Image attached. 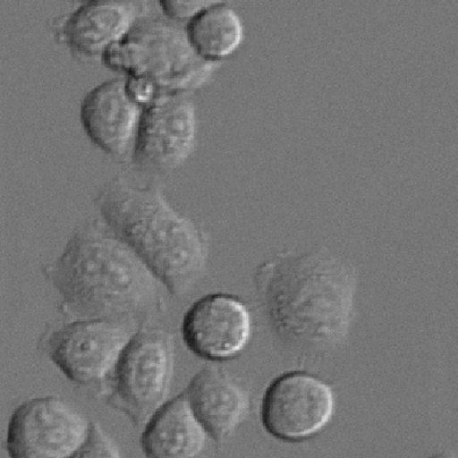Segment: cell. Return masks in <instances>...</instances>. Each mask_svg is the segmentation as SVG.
<instances>
[{
    "mask_svg": "<svg viewBox=\"0 0 458 458\" xmlns=\"http://www.w3.org/2000/svg\"><path fill=\"white\" fill-rule=\"evenodd\" d=\"M104 56L112 67L128 72L129 79L148 86L156 99L199 86L214 64L195 54L186 32L161 21L131 30Z\"/></svg>",
    "mask_w": 458,
    "mask_h": 458,
    "instance_id": "obj_4",
    "label": "cell"
},
{
    "mask_svg": "<svg viewBox=\"0 0 458 458\" xmlns=\"http://www.w3.org/2000/svg\"><path fill=\"white\" fill-rule=\"evenodd\" d=\"M185 394L195 416L216 442L230 439L250 418V392L224 369L203 368L193 377Z\"/></svg>",
    "mask_w": 458,
    "mask_h": 458,
    "instance_id": "obj_11",
    "label": "cell"
},
{
    "mask_svg": "<svg viewBox=\"0 0 458 458\" xmlns=\"http://www.w3.org/2000/svg\"><path fill=\"white\" fill-rule=\"evenodd\" d=\"M174 355V339L168 332L147 328L135 333L111 377L108 403L133 425H147L168 398Z\"/></svg>",
    "mask_w": 458,
    "mask_h": 458,
    "instance_id": "obj_5",
    "label": "cell"
},
{
    "mask_svg": "<svg viewBox=\"0 0 458 458\" xmlns=\"http://www.w3.org/2000/svg\"><path fill=\"white\" fill-rule=\"evenodd\" d=\"M133 4L89 2L79 7L65 20L62 33L76 52L94 56L126 38L136 18Z\"/></svg>",
    "mask_w": 458,
    "mask_h": 458,
    "instance_id": "obj_14",
    "label": "cell"
},
{
    "mask_svg": "<svg viewBox=\"0 0 458 458\" xmlns=\"http://www.w3.org/2000/svg\"><path fill=\"white\" fill-rule=\"evenodd\" d=\"M98 205L107 227L172 294L183 296L198 284L208 263V239L161 192L118 180L101 193Z\"/></svg>",
    "mask_w": 458,
    "mask_h": 458,
    "instance_id": "obj_3",
    "label": "cell"
},
{
    "mask_svg": "<svg viewBox=\"0 0 458 458\" xmlns=\"http://www.w3.org/2000/svg\"><path fill=\"white\" fill-rule=\"evenodd\" d=\"M428 458H458L456 455L454 454H447V453H441V454H435L431 457H428Z\"/></svg>",
    "mask_w": 458,
    "mask_h": 458,
    "instance_id": "obj_18",
    "label": "cell"
},
{
    "mask_svg": "<svg viewBox=\"0 0 458 458\" xmlns=\"http://www.w3.org/2000/svg\"><path fill=\"white\" fill-rule=\"evenodd\" d=\"M69 458H123L120 450L98 424H92L84 445Z\"/></svg>",
    "mask_w": 458,
    "mask_h": 458,
    "instance_id": "obj_16",
    "label": "cell"
},
{
    "mask_svg": "<svg viewBox=\"0 0 458 458\" xmlns=\"http://www.w3.org/2000/svg\"><path fill=\"white\" fill-rule=\"evenodd\" d=\"M195 134L191 101L181 94L158 98L142 112L135 137V162L152 172L177 169L191 156Z\"/></svg>",
    "mask_w": 458,
    "mask_h": 458,
    "instance_id": "obj_9",
    "label": "cell"
},
{
    "mask_svg": "<svg viewBox=\"0 0 458 458\" xmlns=\"http://www.w3.org/2000/svg\"><path fill=\"white\" fill-rule=\"evenodd\" d=\"M209 2H161L164 13L172 20L191 21L196 13L205 9Z\"/></svg>",
    "mask_w": 458,
    "mask_h": 458,
    "instance_id": "obj_17",
    "label": "cell"
},
{
    "mask_svg": "<svg viewBox=\"0 0 458 458\" xmlns=\"http://www.w3.org/2000/svg\"><path fill=\"white\" fill-rule=\"evenodd\" d=\"M92 424L61 398H35L18 407L7 428L11 458H69L89 438Z\"/></svg>",
    "mask_w": 458,
    "mask_h": 458,
    "instance_id": "obj_7",
    "label": "cell"
},
{
    "mask_svg": "<svg viewBox=\"0 0 458 458\" xmlns=\"http://www.w3.org/2000/svg\"><path fill=\"white\" fill-rule=\"evenodd\" d=\"M185 344L199 358L226 361L242 354L252 334L249 309L238 298L210 294L188 310L182 325Z\"/></svg>",
    "mask_w": 458,
    "mask_h": 458,
    "instance_id": "obj_10",
    "label": "cell"
},
{
    "mask_svg": "<svg viewBox=\"0 0 458 458\" xmlns=\"http://www.w3.org/2000/svg\"><path fill=\"white\" fill-rule=\"evenodd\" d=\"M336 411L334 391L303 370L281 375L267 387L260 420L274 438L288 443L314 439L331 424Z\"/></svg>",
    "mask_w": 458,
    "mask_h": 458,
    "instance_id": "obj_6",
    "label": "cell"
},
{
    "mask_svg": "<svg viewBox=\"0 0 458 458\" xmlns=\"http://www.w3.org/2000/svg\"><path fill=\"white\" fill-rule=\"evenodd\" d=\"M209 439L183 392L151 417L140 443L147 458H198Z\"/></svg>",
    "mask_w": 458,
    "mask_h": 458,
    "instance_id": "obj_13",
    "label": "cell"
},
{
    "mask_svg": "<svg viewBox=\"0 0 458 458\" xmlns=\"http://www.w3.org/2000/svg\"><path fill=\"white\" fill-rule=\"evenodd\" d=\"M48 277L72 317L126 325L140 323L161 310L157 276L114 233L98 223L78 229Z\"/></svg>",
    "mask_w": 458,
    "mask_h": 458,
    "instance_id": "obj_2",
    "label": "cell"
},
{
    "mask_svg": "<svg viewBox=\"0 0 458 458\" xmlns=\"http://www.w3.org/2000/svg\"><path fill=\"white\" fill-rule=\"evenodd\" d=\"M140 106L131 96L127 81L114 79L87 94L80 115L85 132L100 149L122 156L135 140L142 114Z\"/></svg>",
    "mask_w": 458,
    "mask_h": 458,
    "instance_id": "obj_12",
    "label": "cell"
},
{
    "mask_svg": "<svg viewBox=\"0 0 458 458\" xmlns=\"http://www.w3.org/2000/svg\"><path fill=\"white\" fill-rule=\"evenodd\" d=\"M132 336L129 325L83 319L55 331L47 341V352L72 382L84 387L99 386L111 379Z\"/></svg>",
    "mask_w": 458,
    "mask_h": 458,
    "instance_id": "obj_8",
    "label": "cell"
},
{
    "mask_svg": "<svg viewBox=\"0 0 458 458\" xmlns=\"http://www.w3.org/2000/svg\"><path fill=\"white\" fill-rule=\"evenodd\" d=\"M257 291L276 337L297 358L321 359L344 343L356 275L324 249L286 252L260 265Z\"/></svg>",
    "mask_w": 458,
    "mask_h": 458,
    "instance_id": "obj_1",
    "label": "cell"
},
{
    "mask_svg": "<svg viewBox=\"0 0 458 458\" xmlns=\"http://www.w3.org/2000/svg\"><path fill=\"white\" fill-rule=\"evenodd\" d=\"M185 32L195 54L212 64L237 52L244 38L242 20L225 3H210L188 21Z\"/></svg>",
    "mask_w": 458,
    "mask_h": 458,
    "instance_id": "obj_15",
    "label": "cell"
}]
</instances>
